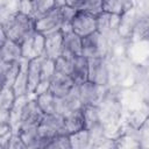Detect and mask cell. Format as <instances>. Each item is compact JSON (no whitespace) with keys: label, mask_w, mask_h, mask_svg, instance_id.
<instances>
[{"label":"cell","mask_w":149,"mask_h":149,"mask_svg":"<svg viewBox=\"0 0 149 149\" xmlns=\"http://www.w3.org/2000/svg\"><path fill=\"white\" fill-rule=\"evenodd\" d=\"M1 29L9 40L22 44L36 33V20L33 16L17 10L2 22Z\"/></svg>","instance_id":"1"},{"label":"cell","mask_w":149,"mask_h":149,"mask_svg":"<svg viewBox=\"0 0 149 149\" xmlns=\"http://www.w3.org/2000/svg\"><path fill=\"white\" fill-rule=\"evenodd\" d=\"M38 132L42 139L45 141L47 148L49 141L54 136L58 134H68L65 129V116L57 112L44 114L38 125Z\"/></svg>","instance_id":"2"},{"label":"cell","mask_w":149,"mask_h":149,"mask_svg":"<svg viewBox=\"0 0 149 149\" xmlns=\"http://www.w3.org/2000/svg\"><path fill=\"white\" fill-rule=\"evenodd\" d=\"M107 41L104 34L94 31L85 37H83V50L81 55L86 58H98L105 57L107 52Z\"/></svg>","instance_id":"3"},{"label":"cell","mask_w":149,"mask_h":149,"mask_svg":"<svg viewBox=\"0 0 149 149\" xmlns=\"http://www.w3.org/2000/svg\"><path fill=\"white\" fill-rule=\"evenodd\" d=\"M64 26V19L61 12V6L55 7L44 16L36 20V31L42 33L43 35L58 31Z\"/></svg>","instance_id":"4"},{"label":"cell","mask_w":149,"mask_h":149,"mask_svg":"<svg viewBox=\"0 0 149 149\" xmlns=\"http://www.w3.org/2000/svg\"><path fill=\"white\" fill-rule=\"evenodd\" d=\"M79 98L83 106L86 105H94L99 106V104L102 101L104 94H105V86L98 85L95 83H92L90 80L77 85Z\"/></svg>","instance_id":"5"},{"label":"cell","mask_w":149,"mask_h":149,"mask_svg":"<svg viewBox=\"0 0 149 149\" xmlns=\"http://www.w3.org/2000/svg\"><path fill=\"white\" fill-rule=\"evenodd\" d=\"M71 28L72 31L80 37H85L97 31V15L84 10H78L76 16L71 21Z\"/></svg>","instance_id":"6"},{"label":"cell","mask_w":149,"mask_h":149,"mask_svg":"<svg viewBox=\"0 0 149 149\" xmlns=\"http://www.w3.org/2000/svg\"><path fill=\"white\" fill-rule=\"evenodd\" d=\"M43 115H44V113L42 112L41 107L38 106L36 99H28L24 102L22 112H21L19 129L26 128V127H37L40 125Z\"/></svg>","instance_id":"7"},{"label":"cell","mask_w":149,"mask_h":149,"mask_svg":"<svg viewBox=\"0 0 149 149\" xmlns=\"http://www.w3.org/2000/svg\"><path fill=\"white\" fill-rule=\"evenodd\" d=\"M88 59V80L106 86L109 80V69L105 57Z\"/></svg>","instance_id":"8"},{"label":"cell","mask_w":149,"mask_h":149,"mask_svg":"<svg viewBox=\"0 0 149 149\" xmlns=\"http://www.w3.org/2000/svg\"><path fill=\"white\" fill-rule=\"evenodd\" d=\"M44 43L45 36L42 33L36 31L31 37L24 41L22 45V55L26 59H31L35 57L44 56Z\"/></svg>","instance_id":"9"},{"label":"cell","mask_w":149,"mask_h":149,"mask_svg":"<svg viewBox=\"0 0 149 149\" xmlns=\"http://www.w3.org/2000/svg\"><path fill=\"white\" fill-rule=\"evenodd\" d=\"M81 101L79 98V93H78V87L77 85L74 86V88L66 95L57 98V102H56V112L62 114V115H68L79 108H81Z\"/></svg>","instance_id":"10"},{"label":"cell","mask_w":149,"mask_h":149,"mask_svg":"<svg viewBox=\"0 0 149 149\" xmlns=\"http://www.w3.org/2000/svg\"><path fill=\"white\" fill-rule=\"evenodd\" d=\"M74 86H76V84L72 80L70 74L55 72L54 77L50 80L49 91H51L57 98H61V97L69 94L74 88Z\"/></svg>","instance_id":"11"},{"label":"cell","mask_w":149,"mask_h":149,"mask_svg":"<svg viewBox=\"0 0 149 149\" xmlns=\"http://www.w3.org/2000/svg\"><path fill=\"white\" fill-rule=\"evenodd\" d=\"M21 71V61L1 62L0 65V83L2 87H13Z\"/></svg>","instance_id":"12"},{"label":"cell","mask_w":149,"mask_h":149,"mask_svg":"<svg viewBox=\"0 0 149 149\" xmlns=\"http://www.w3.org/2000/svg\"><path fill=\"white\" fill-rule=\"evenodd\" d=\"M63 34V51L62 55L69 57H76L81 55L83 50V37L73 33L72 30L62 31Z\"/></svg>","instance_id":"13"},{"label":"cell","mask_w":149,"mask_h":149,"mask_svg":"<svg viewBox=\"0 0 149 149\" xmlns=\"http://www.w3.org/2000/svg\"><path fill=\"white\" fill-rule=\"evenodd\" d=\"M44 56L51 59H56L62 55L63 51V34L61 30L44 35Z\"/></svg>","instance_id":"14"},{"label":"cell","mask_w":149,"mask_h":149,"mask_svg":"<svg viewBox=\"0 0 149 149\" xmlns=\"http://www.w3.org/2000/svg\"><path fill=\"white\" fill-rule=\"evenodd\" d=\"M44 56L35 57L28 61L27 63V77H28V92L29 94H34L36 87L41 81V71H42V62Z\"/></svg>","instance_id":"15"},{"label":"cell","mask_w":149,"mask_h":149,"mask_svg":"<svg viewBox=\"0 0 149 149\" xmlns=\"http://www.w3.org/2000/svg\"><path fill=\"white\" fill-rule=\"evenodd\" d=\"M121 19H122L121 15L111 14V13L102 10L101 13L97 15V31L106 36V34L119 28L121 23Z\"/></svg>","instance_id":"16"},{"label":"cell","mask_w":149,"mask_h":149,"mask_svg":"<svg viewBox=\"0 0 149 149\" xmlns=\"http://www.w3.org/2000/svg\"><path fill=\"white\" fill-rule=\"evenodd\" d=\"M70 76L76 85H80L88 80V59L85 56L79 55L74 57Z\"/></svg>","instance_id":"17"},{"label":"cell","mask_w":149,"mask_h":149,"mask_svg":"<svg viewBox=\"0 0 149 149\" xmlns=\"http://www.w3.org/2000/svg\"><path fill=\"white\" fill-rule=\"evenodd\" d=\"M0 57L1 62L21 61L23 58L22 45L13 40L7 38L3 43L0 44Z\"/></svg>","instance_id":"18"},{"label":"cell","mask_w":149,"mask_h":149,"mask_svg":"<svg viewBox=\"0 0 149 149\" xmlns=\"http://www.w3.org/2000/svg\"><path fill=\"white\" fill-rule=\"evenodd\" d=\"M65 129L69 135L74 134L79 130L86 129L85 128V120L83 114V107L65 115Z\"/></svg>","instance_id":"19"},{"label":"cell","mask_w":149,"mask_h":149,"mask_svg":"<svg viewBox=\"0 0 149 149\" xmlns=\"http://www.w3.org/2000/svg\"><path fill=\"white\" fill-rule=\"evenodd\" d=\"M83 114L85 120V128L90 132H94L100 127V112L99 106L86 105L83 106Z\"/></svg>","instance_id":"20"},{"label":"cell","mask_w":149,"mask_h":149,"mask_svg":"<svg viewBox=\"0 0 149 149\" xmlns=\"http://www.w3.org/2000/svg\"><path fill=\"white\" fill-rule=\"evenodd\" d=\"M132 7V0H102V10L123 16Z\"/></svg>","instance_id":"21"},{"label":"cell","mask_w":149,"mask_h":149,"mask_svg":"<svg viewBox=\"0 0 149 149\" xmlns=\"http://www.w3.org/2000/svg\"><path fill=\"white\" fill-rule=\"evenodd\" d=\"M35 99L41 107L42 112L44 114L49 113H55L56 112V102H57V97L51 92V91H45L43 93L36 94Z\"/></svg>","instance_id":"22"},{"label":"cell","mask_w":149,"mask_h":149,"mask_svg":"<svg viewBox=\"0 0 149 149\" xmlns=\"http://www.w3.org/2000/svg\"><path fill=\"white\" fill-rule=\"evenodd\" d=\"M57 6V0H31V16L37 20Z\"/></svg>","instance_id":"23"},{"label":"cell","mask_w":149,"mask_h":149,"mask_svg":"<svg viewBox=\"0 0 149 149\" xmlns=\"http://www.w3.org/2000/svg\"><path fill=\"white\" fill-rule=\"evenodd\" d=\"M16 98L17 97H16L13 87H2L1 88V94H0L1 112H9L10 108L13 107Z\"/></svg>","instance_id":"24"},{"label":"cell","mask_w":149,"mask_h":149,"mask_svg":"<svg viewBox=\"0 0 149 149\" xmlns=\"http://www.w3.org/2000/svg\"><path fill=\"white\" fill-rule=\"evenodd\" d=\"M91 139H92L91 132L87 129H83V130H79V132L70 135L72 148H79V149L86 148V147H88Z\"/></svg>","instance_id":"25"},{"label":"cell","mask_w":149,"mask_h":149,"mask_svg":"<svg viewBox=\"0 0 149 149\" xmlns=\"http://www.w3.org/2000/svg\"><path fill=\"white\" fill-rule=\"evenodd\" d=\"M47 148H51V149H70V148H72L70 135L69 134H58V135L54 136L49 141Z\"/></svg>","instance_id":"26"},{"label":"cell","mask_w":149,"mask_h":149,"mask_svg":"<svg viewBox=\"0 0 149 149\" xmlns=\"http://www.w3.org/2000/svg\"><path fill=\"white\" fill-rule=\"evenodd\" d=\"M73 59H74V57H69V56H65V55H61L59 57H57L55 59L56 72L70 74L71 73V69H72Z\"/></svg>","instance_id":"27"},{"label":"cell","mask_w":149,"mask_h":149,"mask_svg":"<svg viewBox=\"0 0 149 149\" xmlns=\"http://www.w3.org/2000/svg\"><path fill=\"white\" fill-rule=\"evenodd\" d=\"M79 10H84L93 15H98L99 13L102 12V0H84L81 8Z\"/></svg>","instance_id":"28"},{"label":"cell","mask_w":149,"mask_h":149,"mask_svg":"<svg viewBox=\"0 0 149 149\" xmlns=\"http://www.w3.org/2000/svg\"><path fill=\"white\" fill-rule=\"evenodd\" d=\"M83 2H84V0H65V5H69L73 8H76L77 10H79L81 8Z\"/></svg>","instance_id":"29"}]
</instances>
